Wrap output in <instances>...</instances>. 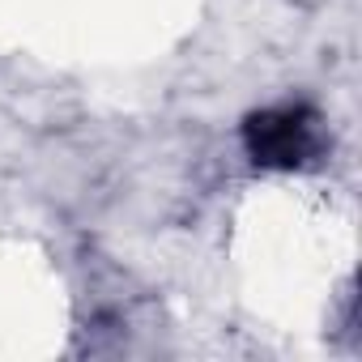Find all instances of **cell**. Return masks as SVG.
<instances>
[{"label": "cell", "instance_id": "6da1fadb", "mask_svg": "<svg viewBox=\"0 0 362 362\" xmlns=\"http://www.w3.org/2000/svg\"><path fill=\"white\" fill-rule=\"evenodd\" d=\"M243 145L256 166L294 170L315 153V115L307 107H269L247 115Z\"/></svg>", "mask_w": 362, "mask_h": 362}]
</instances>
